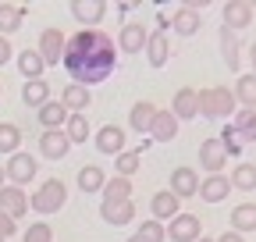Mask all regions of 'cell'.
<instances>
[{
	"instance_id": "cell-5",
	"label": "cell",
	"mask_w": 256,
	"mask_h": 242,
	"mask_svg": "<svg viewBox=\"0 0 256 242\" xmlns=\"http://www.w3.org/2000/svg\"><path fill=\"white\" fill-rule=\"evenodd\" d=\"M252 11H256V8L246 4V0H228V4H224V11H220V14H224V25H220V28H232V32L242 36L246 28L252 25Z\"/></svg>"
},
{
	"instance_id": "cell-47",
	"label": "cell",
	"mask_w": 256,
	"mask_h": 242,
	"mask_svg": "<svg viewBox=\"0 0 256 242\" xmlns=\"http://www.w3.org/2000/svg\"><path fill=\"white\" fill-rule=\"evenodd\" d=\"M196 242H214V238H206V235H203V238H196Z\"/></svg>"
},
{
	"instance_id": "cell-18",
	"label": "cell",
	"mask_w": 256,
	"mask_h": 242,
	"mask_svg": "<svg viewBox=\"0 0 256 242\" xmlns=\"http://www.w3.org/2000/svg\"><path fill=\"white\" fill-rule=\"evenodd\" d=\"M156 104H150V100H139V104H132V110H128V128L132 132H139V136H146L150 128H153V118H156Z\"/></svg>"
},
{
	"instance_id": "cell-20",
	"label": "cell",
	"mask_w": 256,
	"mask_h": 242,
	"mask_svg": "<svg viewBox=\"0 0 256 242\" xmlns=\"http://www.w3.org/2000/svg\"><path fill=\"white\" fill-rule=\"evenodd\" d=\"M75 186H78L86 196H96V192H104V186H107V171L96 168V164H86V168H78Z\"/></svg>"
},
{
	"instance_id": "cell-35",
	"label": "cell",
	"mask_w": 256,
	"mask_h": 242,
	"mask_svg": "<svg viewBox=\"0 0 256 242\" xmlns=\"http://www.w3.org/2000/svg\"><path fill=\"white\" fill-rule=\"evenodd\" d=\"M64 136H68L72 146L86 142V139H89V121H86V114H68V121H64Z\"/></svg>"
},
{
	"instance_id": "cell-6",
	"label": "cell",
	"mask_w": 256,
	"mask_h": 242,
	"mask_svg": "<svg viewBox=\"0 0 256 242\" xmlns=\"http://www.w3.org/2000/svg\"><path fill=\"white\" fill-rule=\"evenodd\" d=\"M164 232L174 242H196V238H203V221L196 214H178V218H171V224Z\"/></svg>"
},
{
	"instance_id": "cell-22",
	"label": "cell",
	"mask_w": 256,
	"mask_h": 242,
	"mask_svg": "<svg viewBox=\"0 0 256 242\" xmlns=\"http://www.w3.org/2000/svg\"><path fill=\"white\" fill-rule=\"evenodd\" d=\"M220 50H224V64L228 72H242V40L232 28H220Z\"/></svg>"
},
{
	"instance_id": "cell-19",
	"label": "cell",
	"mask_w": 256,
	"mask_h": 242,
	"mask_svg": "<svg viewBox=\"0 0 256 242\" xmlns=\"http://www.w3.org/2000/svg\"><path fill=\"white\" fill-rule=\"evenodd\" d=\"M171 114L178 121H192V118H200V100H196V89H178L174 100H171Z\"/></svg>"
},
{
	"instance_id": "cell-39",
	"label": "cell",
	"mask_w": 256,
	"mask_h": 242,
	"mask_svg": "<svg viewBox=\"0 0 256 242\" xmlns=\"http://www.w3.org/2000/svg\"><path fill=\"white\" fill-rule=\"evenodd\" d=\"M136 235H139V238H146V242H164V238H168L164 224H160V221H153V218H150V221H142Z\"/></svg>"
},
{
	"instance_id": "cell-27",
	"label": "cell",
	"mask_w": 256,
	"mask_h": 242,
	"mask_svg": "<svg viewBox=\"0 0 256 242\" xmlns=\"http://www.w3.org/2000/svg\"><path fill=\"white\" fill-rule=\"evenodd\" d=\"M150 136H153L156 142H171V139L178 136V118H174L171 110H156V118H153V128H150Z\"/></svg>"
},
{
	"instance_id": "cell-15",
	"label": "cell",
	"mask_w": 256,
	"mask_h": 242,
	"mask_svg": "<svg viewBox=\"0 0 256 242\" xmlns=\"http://www.w3.org/2000/svg\"><path fill=\"white\" fill-rule=\"evenodd\" d=\"M224 164H228V154H224L220 139H203V146H200V168H206V174H224Z\"/></svg>"
},
{
	"instance_id": "cell-41",
	"label": "cell",
	"mask_w": 256,
	"mask_h": 242,
	"mask_svg": "<svg viewBox=\"0 0 256 242\" xmlns=\"http://www.w3.org/2000/svg\"><path fill=\"white\" fill-rule=\"evenodd\" d=\"M11 54H14V46H11V40H4V36H0V68H4V64H8V60H11Z\"/></svg>"
},
{
	"instance_id": "cell-8",
	"label": "cell",
	"mask_w": 256,
	"mask_h": 242,
	"mask_svg": "<svg viewBox=\"0 0 256 242\" xmlns=\"http://www.w3.org/2000/svg\"><path fill=\"white\" fill-rule=\"evenodd\" d=\"M0 214H8L11 221H18V218H25L28 214V192L25 189H18V186H8L0 189Z\"/></svg>"
},
{
	"instance_id": "cell-9",
	"label": "cell",
	"mask_w": 256,
	"mask_h": 242,
	"mask_svg": "<svg viewBox=\"0 0 256 242\" xmlns=\"http://www.w3.org/2000/svg\"><path fill=\"white\" fill-rule=\"evenodd\" d=\"M100 218L107 224H132L136 221V200H100Z\"/></svg>"
},
{
	"instance_id": "cell-4",
	"label": "cell",
	"mask_w": 256,
	"mask_h": 242,
	"mask_svg": "<svg viewBox=\"0 0 256 242\" xmlns=\"http://www.w3.org/2000/svg\"><path fill=\"white\" fill-rule=\"evenodd\" d=\"M36 171H40V168H36V157H32V154H22V150H18V154H11L8 164H4L8 182H11V186H18V189H25L28 182L36 178Z\"/></svg>"
},
{
	"instance_id": "cell-36",
	"label": "cell",
	"mask_w": 256,
	"mask_h": 242,
	"mask_svg": "<svg viewBox=\"0 0 256 242\" xmlns=\"http://www.w3.org/2000/svg\"><path fill=\"white\" fill-rule=\"evenodd\" d=\"M100 196L104 200H132V178H121V174L107 178V186H104Z\"/></svg>"
},
{
	"instance_id": "cell-14",
	"label": "cell",
	"mask_w": 256,
	"mask_h": 242,
	"mask_svg": "<svg viewBox=\"0 0 256 242\" xmlns=\"http://www.w3.org/2000/svg\"><path fill=\"white\" fill-rule=\"evenodd\" d=\"M68 150H72V142H68V136H64V128H50V132L40 136L43 160H64V157H68Z\"/></svg>"
},
{
	"instance_id": "cell-29",
	"label": "cell",
	"mask_w": 256,
	"mask_h": 242,
	"mask_svg": "<svg viewBox=\"0 0 256 242\" xmlns=\"http://www.w3.org/2000/svg\"><path fill=\"white\" fill-rule=\"evenodd\" d=\"M14 64H18V72L25 75V82H32V78H43V72H46L43 57H40V50H22Z\"/></svg>"
},
{
	"instance_id": "cell-37",
	"label": "cell",
	"mask_w": 256,
	"mask_h": 242,
	"mask_svg": "<svg viewBox=\"0 0 256 242\" xmlns=\"http://www.w3.org/2000/svg\"><path fill=\"white\" fill-rule=\"evenodd\" d=\"M114 168H118L121 178H132V174L139 171V154H136V150H124V154L114 157Z\"/></svg>"
},
{
	"instance_id": "cell-40",
	"label": "cell",
	"mask_w": 256,
	"mask_h": 242,
	"mask_svg": "<svg viewBox=\"0 0 256 242\" xmlns=\"http://www.w3.org/2000/svg\"><path fill=\"white\" fill-rule=\"evenodd\" d=\"M22 242H54V228H50L46 221H40V224H32V228L22 235Z\"/></svg>"
},
{
	"instance_id": "cell-49",
	"label": "cell",
	"mask_w": 256,
	"mask_h": 242,
	"mask_svg": "<svg viewBox=\"0 0 256 242\" xmlns=\"http://www.w3.org/2000/svg\"><path fill=\"white\" fill-rule=\"evenodd\" d=\"M0 242H8V238H0Z\"/></svg>"
},
{
	"instance_id": "cell-3",
	"label": "cell",
	"mask_w": 256,
	"mask_h": 242,
	"mask_svg": "<svg viewBox=\"0 0 256 242\" xmlns=\"http://www.w3.org/2000/svg\"><path fill=\"white\" fill-rule=\"evenodd\" d=\"M68 203V186H64L60 178H46L43 186L28 196V210H36L40 218H50V214H57V210Z\"/></svg>"
},
{
	"instance_id": "cell-7",
	"label": "cell",
	"mask_w": 256,
	"mask_h": 242,
	"mask_svg": "<svg viewBox=\"0 0 256 242\" xmlns=\"http://www.w3.org/2000/svg\"><path fill=\"white\" fill-rule=\"evenodd\" d=\"M64 43H68V36L60 32V28H43L40 32V57H43V64H60V57H64Z\"/></svg>"
},
{
	"instance_id": "cell-26",
	"label": "cell",
	"mask_w": 256,
	"mask_h": 242,
	"mask_svg": "<svg viewBox=\"0 0 256 242\" xmlns=\"http://www.w3.org/2000/svg\"><path fill=\"white\" fill-rule=\"evenodd\" d=\"M46 100H50V82H46V78H32V82L22 86V104H25V107H36V110H40Z\"/></svg>"
},
{
	"instance_id": "cell-43",
	"label": "cell",
	"mask_w": 256,
	"mask_h": 242,
	"mask_svg": "<svg viewBox=\"0 0 256 242\" xmlns=\"http://www.w3.org/2000/svg\"><path fill=\"white\" fill-rule=\"evenodd\" d=\"M214 242H246V235H238V232H224V235H217Z\"/></svg>"
},
{
	"instance_id": "cell-13",
	"label": "cell",
	"mask_w": 256,
	"mask_h": 242,
	"mask_svg": "<svg viewBox=\"0 0 256 242\" xmlns=\"http://www.w3.org/2000/svg\"><path fill=\"white\" fill-rule=\"evenodd\" d=\"M107 14V4L104 0H75L72 4V18L82 25V28H96Z\"/></svg>"
},
{
	"instance_id": "cell-2",
	"label": "cell",
	"mask_w": 256,
	"mask_h": 242,
	"mask_svg": "<svg viewBox=\"0 0 256 242\" xmlns=\"http://www.w3.org/2000/svg\"><path fill=\"white\" fill-rule=\"evenodd\" d=\"M196 100H200V114L203 118H232L238 110L235 104V93L228 86H210V89H196Z\"/></svg>"
},
{
	"instance_id": "cell-16",
	"label": "cell",
	"mask_w": 256,
	"mask_h": 242,
	"mask_svg": "<svg viewBox=\"0 0 256 242\" xmlns=\"http://www.w3.org/2000/svg\"><path fill=\"white\" fill-rule=\"evenodd\" d=\"M178 200H188V196H196L200 192V174H196V168H174L171 171V186H168Z\"/></svg>"
},
{
	"instance_id": "cell-25",
	"label": "cell",
	"mask_w": 256,
	"mask_h": 242,
	"mask_svg": "<svg viewBox=\"0 0 256 242\" xmlns=\"http://www.w3.org/2000/svg\"><path fill=\"white\" fill-rule=\"evenodd\" d=\"M22 22H25V8L22 4H0V36L4 40H11L18 28H22Z\"/></svg>"
},
{
	"instance_id": "cell-21",
	"label": "cell",
	"mask_w": 256,
	"mask_h": 242,
	"mask_svg": "<svg viewBox=\"0 0 256 242\" xmlns=\"http://www.w3.org/2000/svg\"><path fill=\"white\" fill-rule=\"evenodd\" d=\"M200 11L196 8H188V4H182L178 11H174V18H171V28H174V32L182 36V40H188V36H196L200 32Z\"/></svg>"
},
{
	"instance_id": "cell-38",
	"label": "cell",
	"mask_w": 256,
	"mask_h": 242,
	"mask_svg": "<svg viewBox=\"0 0 256 242\" xmlns=\"http://www.w3.org/2000/svg\"><path fill=\"white\" fill-rule=\"evenodd\" d=\"M217 139H220V146H224V154H228V157H242V139H238V132H235L232 125L224 128Z\"/></svg>"
},
{
	"instance_id": "cell-31",
	"label": "cell",
	"mask_w": 256,
	"mask_h": 242,
	"mask_svg": "<svg viewBox=\"0 0 256 242\" xmlns=\"http://www.w3.org/2000/svg\"><path fill=\"white\" fill-rule=\"evenodd\" d=\"M232 232H238V235L256 232V203H238L232 210Z\"/></svg>"
},
{
	"instance_id": "cell-42",
	"label": "cell",
	"mask_w": 256,
	"mask_h": 242,
	"mask_svg": "<svg viewBox=\"0 0 256 242\" xmlns=\"http://www.w3.org/2000/svg\"><path fill=\"white\" fill-rule=\"evenodd\" d=\"M14 235V221L8 214H0V238H11Z\"/></svg>"
},
{
	"instance_id": "cell-24",
	"label": "cell",
	"mask_w": 256,
	"mask_h": 242,
	"mask_svg": "<svg viewBox=\"0 0 256 242\" xmlns=\"http://www.w3.org/2000/svg\"><path fill=\"white\" fill-rule=\"evenodd\" d=\"M168 57H171L168 32H150V40H146V60H150L153 68H164V64H168Z\"/></svg>"
},
{
	"instance_id": "cell-11",
	"label": "cell",
	"mask_w": 256,
	"mask_h": 242,
	"mask_svg": "<svg viewBox=\"0 0 256 242\" xmlns=\"http://www.w3.org/2000/svg\"><path fill=\"white\" fill-rule=\"evenodd\" d=\"M150 210H153V221H171V218L182 214V200L171 189H156L150 196Z\"/></svg>"
},
{
	"instance_id": "cell-44",
	"label": "cell",
	"mask_w": 256,
	"mask_h": 242,
	"mask_svg": "<svg viewBox=\"0 0 256 242\" xmlns=\"http://www.w3.org/2000/svg\"><path fill=\"white\" fill-rule=\"evenodd\" d=\"M249 64H252V72H249V75H256V43H249Z\"/></svg>"
},
{
	"instance_id": "cell-34",
	"label": "cell",
	"mask_w": 256,
	"mask_h": 242,
	"mask_svg": "<svg viewBox=\"0 0 256 242\" xmlns=\"http://www.w3.org/2000/svg\"><path fill=\"white\" fill-rule=\"evenodd\" d=\"M22 150V128L14 121H0V154H18Z\"/></svg>"
},
{
	"instance_id": "cell-30",
	"label": "cell",
	"mask_w": 256,
	"mask_h": 242,
	"mask_svg": "<svg viewBox=\"0 0 256 242\" xmlns=\"http://www.w3.org/2000/svg\"><path fill=\"white\" fill-rule=\"evenodd\" d=\"M228 182H232V189H238V192H256V164L242 160L238 168H232Z\"/></svg>"
},
{
	"instance_id": "cell-12",
	"label": "cell",
	"mask_w": 256,
	"mask_h": 242,
	"mask_svg": "<svg viewBox=\"0 0 256 242\" xmlns=\"http://www.w3.org/2000/svg\"><path fill=\"white\" fill-rule=\"evenodd\" d=\"M203 203H224L232 196V182H228V174H206V178H200V192H196Z\"/></svg>"
},
{
	"instance_id": "cell-1",
	"label": "cell",
	"mask_w": 256,
	"mask_h": 242,
	"mask_svg": "<svg viewBox=\"0 0 256 242\" xmlns=\"http://www.w3.org/2000/svg\"><path fill=\"white\" fill-rule=\"evenodd\" d=\"M60 64L68 68L75 86L89 89L96 82H107V75L118 64V46L104 28H78V32L68 36V43H64Z\"/></svg>"
},
{
	"instance_id": "cell-23",
	"label": "cell",
	"mask_w": 256,
	"mask_h": 242,
	"mask_svg": "<svg viewBox=\"0 0 256 242\" xmlns=\"http://www.w3.org/2000/svg\"><path fill=\"white\" fill-rule=\"evenodd\" d=\"M60 104H64V110H68V114H82V110L92 104V93H89L86 86L68 82V86H64V93H60Z\"/></svg>"
},
{
	"instance_id": "cell-45",
	"label": "cell",
	"mask_w": 256,
	"mask_h": 242,
	"mask_svg": "<svg viewBox=\"0 0 256 242\" xmlns=\"http://www.w3.org/2000/svg\"><path fill=\"white\" fill-rule=\"evenodd\" d=\"M8 186V174H4V164H0V189Z\"/></svg>"
},
{
	"instance_id": "cell-28",
	"label": "cell",
	"mask_w": 256,
	"mask_h": 242,
	"mask_svg": "<svg viewBox=\"0 0 256 242\" xmlns=\"http://www.w3.org/2000/svg\"><path fill=\"white\" fill-rule=\"evenodd\" d=\"M64 121H68V110H64L60 100H46V104L40 107V125H43V132H50V128H64Z\"/></svg>"
},
{
	"instance_id": "cell-10",
	"label": "cell",
	"mask_w": 256,
	"mask_h": 242,
	"mask_svg": "<svg viewBox=\"0 0 256 242\" xmlns=\"http://www.w3.org/2000/svg\"><path fill=\"white\" fill-rule=\"evenodd\" d=\"M146 40H150V28L142 22H128V25H121V36H118L114 46H121L124 54H142Z\"/></svg>"
},
{
	"instance_id": "cell-17",
	"label": "cell",
	"mask_w": 256,
	"mask_h": 242,
	"mask_svg": "<svg viewBox=\"0 0 256 242\" xmlns=\"http://www.w3.org/2000/svg\"><path fill=\"white\" fill-rule=\"evenodd\" d=\"M96 150H100V154H110V157H118V154H124V128L121 125H104L100 132H96Z\"/></svg>"
},
{
	"instance_id": "cell-46",
	"label": "cell",
	"mask_w": 256,
	"mask_h": 242,
	"mask_svg": "<svg viewBox=\"0 0 256 242\" xmlns=\"http://www.w3.org/2000/svg\"><path fill=\"white\" fill-rule=\"evenodd\" d=\"M128 242H146V238H139V235H132V238H128Z\"/></svg>"
},
{
	"instance_id": "cell-33",
	"label": "cell",
	"mask_w": 256,
	"mask_h": 242,
	"mask_svg": "<svg viewBox=\"0 0 256 242\" xmlns=\"http://www.w3.org/2000/svg\"><path fill=\"white\" fill-rule=\"evenodd\" d=\"M235 104H242L246 110H256V75H238V82H235Z\"/></svg>"
},
{
	"instance_id": "cell-32",
	"label": "cell",
	"mask_w": 256,
	"mask_h": 242,
	"mask_svg": "<svg viewBox=\"0 0 256 242\" xmlns=\"http://www.w3.org/2000/svg\"><path fill=\"white\" fill-rule=\"evenodd\" d=\"M232 128L238 132V139L242 142H256V110H235L232 114Z\"/></svg>"
},
{
	"instance_id": "cell-48",
	"label": "cell",
	"mask_w": 256,
	"mask_h": 242,
	"mask_svg": "<svg viewBox=\"0 0 256 242\" xmlns=\"http://www.w3.org/2000/svg\"><path fill=\"white\" fill-rule=\"evenodd\" d=\"M0 96H4V89H0Z\"/></svg>"
}]
</instances>
